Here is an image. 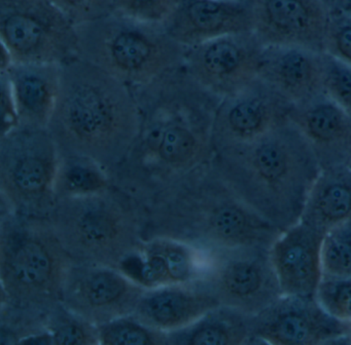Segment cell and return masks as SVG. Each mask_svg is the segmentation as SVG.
<instances>
[{
  "mask_svg": "<svg viewBox=\"0 0 351 345\" xmlns=\"http://www.w3.org/2000/svg\"><path fill=\"white\" fill-rule=\"evenodd\" d=\"M47 219L77 263L120 269L143 240V203L114 185L57 199Z\"/></svg>",
  "mask_w": 351,
  "mask_h": 345,
  "instance_id": "obj_6",
  "label": "cell"
},
{
  "mask_svg": "<svg viewBox=\"0 0 351 345\" xmlns=\"http://www.w3.org/2000/svg\"><path fill=\"white\" fill-rule=\"evenodd\" d=\"M324 232L304 222L283 231L270 248L282 295L315 296L322 283Z\"/></svg>",
  "mask_w": 351,
  "mask_h": 345,
  "instance_id": "obj_17",
  "label": "cell"
},
{
  "mask_svg": "<svg viewBox=\"0 0 351 345\" xmlns=\"http://www.w3.org/2000/svg\"><path fill=\"white\" fill-rule=\"evenodd\" d=\"M0 40L14 63L61 65L79 51L77 26L50 0H0Z\"/></svg>",
  "mask_w": 351,
  "mask_h": 345,
  "instance_id": "obj_9",
  "label": "cell"
},
{
  "mask_svg": "<svg viewBox=\"0 0 351 345\" xmlns=\"http://www.w3.org/2000/svg\"><path fill=\"white\" fill-rule=\"evenodd\" d=\"M293 105L260 78L221 99L213 125L215 154L250 143L289 120Z\"/></svg>",
  "mask_w": 351,
  "mask_h": 345,
  "instance_id": "obj_14",
  "label": "cell"
},
{
  "mask_svg": "<svg viewBox=\"0 0 351 345\" xmlns=\"http://www.w3.org/2000/svg\"><path fill=\"white\" fill-rule=\"evenodd\" d=\"M324 53L351 66V16L341 10L330 12Z\"/></svg>",
  "mask_w": 351,
  "mask_h": 345,
  "instance_id": "obj_32",
  "label": "cell"
},
{
  "mask_svg": "<svg viewBox=\"0 0 351 345\" xmlns=\"http://www.w3.org/2000/svg\"><path fill=\"white\" fill-rule=\"evenodd\" d=\"M254 332L256 344L351 343V322L328 314L316 296H281L254 316Z\"/></svg>",
  "mask_w": 351,
  "mask_h": 345,
  "instance_id": "obj_12",
  "label": "cell"
},
{
  "mask_svg": "<svg viewBox=\"0 0 351 345\" xmlns=\"http://www.w3.org/2000/svg\"><path fill=\"white\" fill-rule=\"evenodd\" d=\"M77 29V55L132 90L184 64L186 47L172 38L161 25L112 12Z\"/></svg>",
  "mask_w": 351,
  "mask_h": 345,
  "instance_id": "obj_7",
  "label": "cell"
},
{
  "mask_svg": "<svg viewBox=\"0 0 351 345\" xmlns=\"http://www.w3.org/2000/svg\"><path fill=\"white\" fill-rule=\"evenodd\" d=\"M326 6H328V10L332 12L335 8L338 6V4L340 3L341 0H322Z\"/></svg>",
  "mask_w": 351,
  "mask_h": 345,
  "instance_id": "obj_37",
  "label": "cell"
},
{
  "mask_svg": "<svg viewBox=\"0 0 351 345\" xmlns=\"http://www.w3.org/2000/svg\"><path fill=\"white\" fill-rule=\"evenodd\" d=\"M0 92H1V136L10 133L20 125L19 113L15 97L5 72H0Z\"/></svg>",
  "mask_w": 351,
  "mask_h": 345,
  "instance_id": "obj_34",
  "label": "cell"
},
{
  "mask_svg": "<svg viewBox=\"0 0 351 345\" xmlns=\"http://www.w3.org/2000/svg\"><path fill=\"white\" fill-rule=\"evenodd\" d=\"M219 305L196 279L145 290L132 316L147 327L171 334L188 328Z\"/></svg>",
  "mask_w": 351,
  "mask_h": 345,
  "instance_id": "obj_21",
  "label": "cell"
},
{
  "mask_svg": "<svg viewBox=\"0 0 351 345\" xmlns=\"http://www.w3.org/2000/svg\"><path fill=\"white\" fill-rule=\"evenodd\" d=\"M207 254L165 238L143 240L120 269L145 289L196 281L206 266Z\"/></svg>",
  "mask_w": 351,
  "mask_h": 345,
  "instance_id": "obj_16",
  "label": "cell"
},
{
  "mask_svg": "<svg viewBox=\"0 0 351 345\" xmlns=\"http://www.w3.org/2000/svg\"><path fill=\"white\" fill-rule=\"evenodd\" d=\"M335 10H341L351 16V0H341L340 3Z\"/></svg>",
  "mask_w": 351,
  "mask_h": 345,
  "instance_id": "obj_36",
  "label": "cell"
},
{
  "mask_svg": "<svg viewBox=\"0 0 351 345\" xmlns=\"http://www.w3.org/2000/svg\"><path fill=\"white\" fill-rule=\"evenodd\" d=\"M252 314L219 305L184 330L169 335V345L256 344Z\"/></svg>",
  "mask_w": 351,
  "mask_h": 345,
  "instance_id": "obj_24",
  "label": "cell"
},
{
  "mask_svg": "<svg viewBox=\"0 0 351 345\" xmlns=\"http://www.w3.org/2000/svg\"><path fill=\"white\" fill-rule=\"evenodd\" d=\"M324 53L295 47H264L258 78L297 106L324 94Z\"/></svg>",
  "mask_w": 351,
  "mask_h": 345,
  "instance_id": "obj_18",
  "label": "cell"
},
{
  "mask_svg": "<svg viewBox=\"0 0 351 345\" xmlns=\"http://www.w3.org/2000/svg\"><path fill=\"white\" fill-rule=\"evenodd\" d=\"M114 185L110 170L96 160L75 154H60L55 183L56 201L99 192Z\"/></svg>",
  "mask_w": 351,
  "mask_h": 345,
  "instance_id": "obj_25",
  "label": "cell"
},
{
  "mask_svg": "<svg viewBox=\"0 0 351 345\" xmlns=\"http://www.w3.org/2000/svg\"><path fill=\"white\" fill-rule=\"evenodd\" d=\"M99 344L169 345V335L147 327L134 316L112 320L97 326Z\"/></svg>",
  "mask_w": 351,
  "mask_h": 345,
  "instance_id": "obj_26",
  "label": "cell"
},
{
  "mask_svg": "<svg viewBox=\"0 0 351 345\" xmlns=\"http://www.w3.org/2000/svg\"><path fill=\"white\" fill-rule=\"evenodd\" d=\"M133 90L138 133L112 177L143 203L213 159V125L221 98L199 84L184 64Z\"/></svg>",
  "mask_w": 351,
  "mask_h": 345,
  "instance_id": "obj_1",
  "label": "cell"
},
{
  "mask_svg": "<svg viewBox=\"0 0 351 345\" xmlns=\"http://www.w3.org/2000/svg\"><path fill=\"white\" fill-rule=\"evenodd\" d=\"M172 38L184 47L252 31L247 0H180L165 24Z\"/></svg>",
  "mask_w": 351,
  "mask_h": 345,
  "instance_id": "obj_19",
  "label": "cell"
},
{
  "mask_svg": "<svg viewBox=\"0 0 351 345\" xmlns=\"http://www.w3.org/2000/svg\"><path fill=\"white\" fill-rule=\"evenodd\" d=\"M180 0H114V12L152 25L165 26Z\"/></svg>",
  "mask_w": 351,
  "mask_h": 345,
  "instance_id": "obj_29",
  "label": "cell"
},
{
  "mask_svg": "<svg viewBox=\"0 0 351 345\" xmlns=\"http://www.w3.org/2000/svg\"><path fill=\"white\" fill-rule=\"evenodd\" d=\"M252 32L264 47L295 45L324 53L330 10L322 0H247Z\"/></svg>",
  "mask_w": 351,
  "mask_h": 345,
  "instance_id": "obj_15",
  "label": "cell"
},
{
  "mask_svg": "<svg viewBox=\"0 0 351 345\" xmlns=\"http://www.w3.org/2000/svg\"><path fill=\"white\" fill-rule=\"evenodd\" d=\"M75 262L47 218L1 211V305L49 316Z\"/></svg>",
  "mask_w": 351,
  "mask_h": 345,
  "instance_id": "obj_5",
  "label": "cell"
},
{
  "mask_svg": "<svg viewBox=\"0 0 351 345\" xmlns=\"http://www.w3.org/2000/svg\"><path fill=\"white\" fill-rule=\"evenodd\" d=\"M58 147L47 127L19 125L0 137L1 211L48 217L56 201Z\"/></svg>",
  "mask_w": 351,
  "mask_h": 345,
  "instance_id": "obj_8",
  "label": "cell"
},
{
  "mask_svg": "<svg viewBox=\"0 0 351 345\" xmlns=\"http://www.w3.org/2000/svg\"><path fill=\"white\" fill-rule=\"evenodd\" d=\"M145 290L121 269L75 262L63 287L61 304L82 320L100 326L132 316Z\"/></svg>",
  "mask_w": 351,
  "mask_h": 345,
  "instance_id": "obj_11",
  "label": "cell"
},
{
  "mask_svg": "<svg viewBox=\"0 0 351 345\" xmlns=\"http://www.w3.org/2000/svg\"><path fill=\"white\" fill-rule=\"evenodd\" d=\"M315 296L328 314L351 322V279L322 277Z\"/></svg>",
  "mask_w": 351,
  "mask_h": 345,
  "instance_id": "obj_31",
  "label": "cell"
},
{
  "mask_svg": "<svg viewBox=\"0 0 351 345\" xmlns=\"http://www.w3.org/2000/svg\"><path fill=\"white\" fill-rule=\"evenodd\" d=\"M324 92L351 115V66L324 53Z\"/></svg>",
  "mask_w": 351,
  "mask_h": 345,
  "instance_id": "obj_30",
  "label": "cell"
},
{
  "mask_svg": "<svg viewBox=\"0 0 351 345\" xmlns=\"http://www.w3.org/2000/svg\"><path fill=\"white\" fill-rule=\"evenodd\" d=\"M350 219V168H322L308 195L301 221L326 233Z\"/></svg>",
  "mask_w": 351,
  "mask_h": 345,
  "instance_id": "obj_23",
  "label": "cell"
},
{
  "mask_svg": "<svg viewBox=\"0 0 351 345\" xmlns=\"http://www.w3.org/2000/svg\"><path fill=\"white\" fill-rule=\"evenodd\" d=\"M143 240L165 238L206 254L271 248L282 232L261 217L211 162L143 203Z\"/></svg>",
  "mask_w": 351,
  "mask_h": 345,
  "instance_id": "obj_2",
  "label": "cell"
},
{
  "mask_svg": "<svg viewBox=\"0 0 351 345\" xmlns=\"http://www.w3.org/2000/svg\"><path fill=\"white\" fill-rule=\"evenodd\" d=\"M322 263L324 277L351 279V219L324 233Z\"/></svg>",
  "mask_w": 351,
  "mask_h": 345,
  "instance_id": "obj_27",
  "label": "cell"
},
{
  "mask_svg": "<svg viewBox=\"0 0 351 345\" xmlns=\"http://www.w3.org/2000/svg\"><path fill=\"white\" fill-rule=\"evenodd\" d=\"M0 72L9 78L20 125L48 127L60 90V64L13 63Z\"/></svg>",
  "mask_w": 351,
  "mask_h": 345,
  "instance_id": "obj_22",
  "label": "cell"
},
{
  "mask_svg": "<svg viewBox=\"0 0 351 345\" xmlns=\"http://www.w3.org/2000/svg\"><path fill=\"white\" fill-rule=\"evenodd\" d=\"M14 61L10 51L5 49L3 45H1V55H0V71H7L12 65Z\"/></svg>",
  "mask_w": 351,
  "mask_h": 345,
  "instance_id": "obj_35",
  "label": "cell"
},
{
  "mask_svg": "<svg viewBox=\"0 0 351 345\" xmlns=\"http://www.w3.org/2000/svg\"><path fill=\"white\" fill-rule=\"evenodd\" d=\"M75 26L88 24L114 12V0H50Z\"/></svg>",
  "mask_w": 351,
  "mask_h": 345,
  "instance_id": "obj_33",
  "label": "cell"
},
{
  "mask_svg": "<svg viewBox=\"0 0 351 345\" xmlns=\"http://www.w3.org/2000/svg\"><path fill=\"white\" fill-rule=\"evenodd\" d=\"M199 283L221 305L256 316L282 296L270 248L247 246L207 254Z\"/></svg>",
  "mask_w": 351,
  "mask_h": 345,
  "instance_id": "obj_10",
  "label": "cell"
},
{
  "mask_svg": "<svg viewBox=\"0 0 351 345\" xmlns=\"http://www.w3.org/2000/svg\"><path fill=\"white\" fill-rule=\"evenodd\" d=\"M211 164L254 211L281 232L301 221L322 170L291 119L254 141L217 152Z\"/></svg>",
  "mask_w": 351,
  "mask_h": 345,
  "instance_id": "obj_4",
  "label": "cell"
},
{
  "mask_svg": "<svg viewBox=\"0 0 351 345\" xmlns=\"http://www.w3.org/2000/svg\"><path fill=\"white\" fill-rule=\"evenodd\" d=\"M289 119L313 150L320 168L347 166L351 158V115L326 94L293 106Z\"/></svg>",
  "mask_w": 351,
  "mask_h": 345,
  "instance_id": "obj_20",
  "label": "cell"
},
{
  "mask_svg": "<svg viewBox=\"0 0 351 345\" xmlns=\"http://www.w3.org/2000/svg\"><path fill=\"white\" fill-rule=\"evenodd\" d=\"M47 330L54 345L99 344L97 326L71 314L62 304L49 314Z\"/></svg>",
  "mask_w": 351,
  "mask_h": 345,
  "instance_id": "obj_28",
  "label": "cell"
},
{
  "mask_svg": "<svg viewBox=\"0 0 351 345\" xmlns=\"http://www.w3.org/2000/svg\"><path fill=\"white\" fill-rule=\"evenodd\" d=\"M263 51L252 31L234 33L186 47L184 66L199 84L223 99L258 79Z\"/></svg>",
  "mask_w": 351,
  "mask_h": 345,
  "instance_id": "obj_13",
  "label": "cell"
},
{
  "mask_svg": "<svg viewBox=\"0 0 351 345\" xmlns=\"http://www.w3.org/2000/svg\"><path fill=\"white\" fill-rule=\"evenodd\" d=\"M348 166V168H350V170H351V158H350V160H349V164H348V166Z\"/></svg>",
  "mask_w": 351,
  "mask_h": 345,
  "instance_id": "obj_38",
  "label": "cell"
},
{
  "mask_svg": "<svg viewBox=\"0 0 351 345\" xmlns=\"http://www.w3.org/2000/svg\"><path fill=\"white\" fill-rule=\"evenodd\" d=\"M138 127L132 88L79 55L61 64L60 90L47 127L59 153L87 156L112 174Z\"/></svg>",
  "mask_w": 351,
  "mask_h": 345,
  "instance_id": "obj_3",
  "label": "cell"
}]
</instances>
